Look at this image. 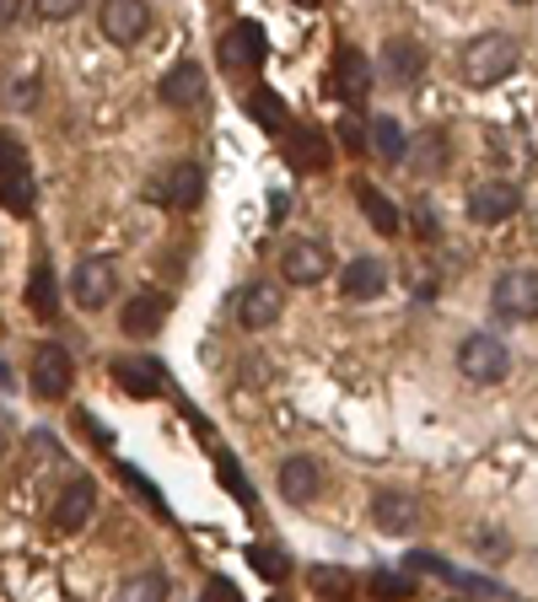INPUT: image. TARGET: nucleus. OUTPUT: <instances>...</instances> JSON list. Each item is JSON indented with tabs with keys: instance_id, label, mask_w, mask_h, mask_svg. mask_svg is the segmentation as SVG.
<instances>
[{
	"instance_id": "32",
	"label": "nucleus",
	"mask_w": 538,
	"mask_h": 602,
	"mask_svg": "<svg viewBox=\"0 0 538 602\" xmlns=\"http://www.w3.org/2000/svg\"><path fill=\"white\" fill-rule=\"evenodd\" d=\"M372 587H377V592H383L388 602L414 598V581H399V576H372Z\"/></svg>"
},
{
	"instance_id": "2",
	"label": "nucleus",
	"mask_w": 538,
	"mask_h": 602,
	"mask_svg": "<svg viewBox=\"0 0 538 602\" xmlns=\"http://www.w3.org/2000/svg\"><path fill=\"white\" fill-rule=\"evenodd\" d=\"M204 189V173L195 162H167V167H156L151 178H145V204H156V210H189V204L200 200Z\"/></svg>"
},
{
	"instance_id": "12",
	"label": "nucleus",
	"mask_w": 538,
	"mask_h": 602,
	"mask_svg": "<svg viewBox=\"0 0 538 602\" xmlns=\"http://www.w3.org/2000/svg\"><path fill=\"white\" fill-rule=\"evenodd\" d=\"M329 269H335V253H329L324 243H313V237H296V243H285V253H280V274H285L291 285H318Z\"/></svg>"
},
{
	"instance_id": "38",
	"label": "nucleus",
	"mask_w": 538,
	"mask_h": 602,
	"mask_svg": "<svg viewBox=\"0 0 538 602\" xmlns=\"http://www.w3.org/2000/svg\"><path fill=\"white\" fill-rule=\"evenodd\" d=\"M5 447H11V420L0 414V458H5Z\"/></svg>"
},
{
	"instance_id": "37",
	"label": "nucleus",
	"mask_w": 538,
	"mask_h": 602,
	"mask_svg": "<svg viewBox=\"0 0 538 602\" xmlns=\"http://www.w3.org/2000/svg\"><path fill=\"white\" fill-rule=\"evenodd\" d=\"M16 22H22V5H0V33L16 27Z\"/></svg>"
},
{
	"instance_id": "18",
	"label": "nucleus",
	"mask_w": 538,
	"mask_h": 602,
	"mask_svg": "<svg viewBox=\"0 0 538 602\" xmlns=\"http://www.w3.org/2000/svg\"><path fill=\"white\" fill-rule=\"evenodd\" d=\"M221 60H226V70H259L265 66V33L254 22H237L221 38Z\"/></svg>"
},
{
	"instance_id": "14",
	"label": "nucleus",
	"mask_w": 538,
	"mask_h": 602,
	"mask_svg": "<svg viewBox=\"0 0 538 602\" xmlns=\"http://www.w3.org/2000/svg\"><path fill=\"white\" fill-rule=\"evenodd\" d=\"M280 285L274 280H254L243 296H237V323L248 329V334H265L269 323H280Z\"/></svg>"
},
{
	"instance_id": "22",
	"label": "nucleus",
	"mask_w": 538,
	"mask_h": 602,
	"mask_svg": "<svg viewBox=\"0 0 538 602\" xmlns=\"http://www.w3.org/2000/svg\"><path fill=\"white\" fill-rule=\"evenodd\" d=\"M114 377L125 382L130 399H156L162 393V366H151L145 355H119L114 361Z\"/></svg>"
},
{
	"instance_id": "31",
	"label": "nucleus",
	"mask_w": 538,
	"mask_h": 602,
	"mask_svg": "<svg viewBox=\"0 0 538 602\" xmlns=\"http://www.w3.org/2000/svg\"><path fill=\"white\" fill-rule=\"evenodd\" d=\"M221 484H226V489H232V495H243V500H248V506H254V489H248V479H243V473H237V463H232V458H221Z\"/></svg>"
},
{
	"instance_id": "9",
	"label": "nucleus",
	"mask_w": 538,
	"mask_h": 602,
	"mask_svg": "<svg viewBox=\"0 0 538 602\" xmlns=\"http://www.w3.org/2000/svg\"><path fill=\"white\" fill-rule=\"evenodd\" d=\"M97 27H103L108 44L134 49L151 33V5H140V0H108V5H97Z\"/></svg>"
},
{
	"instance_id": "26",
	"label": "nucleus",
	"mask_w": 538,
	"mask_h": 602,
	"mask_svg": "<svg viewBox=\"0 0 538 602\" xmlns=\"http://www.w3.org/2000/svg\"><path fill=\"white\" fill-rule=\"evenodd\" d=\"M372 151L383 156V162H394L399 167L404 162V125L394 119V114H383V119H372Z\"/></svg>"
},
{
	"instance_id": "6",
	"label": "nucleus",
	"mask_w": 538,
	"mask_h": 602,
	"mask_svg": "<svg viewBox=\"0 0 538 602\" xmlns=\"http://www.w3.org/2000/svg\"><path fill=\"white\" fill-rule=\"evenodd\" d=\"M114 264L103 259V253H86L81 264L70 269V296H75V307L81 312H103L108 307V296H114Z\"/></svg>"
},
{
	"instance_id": "15",
	"label": "nucleus",
	"mask_w": 538,
	"mask_h": 602,
	"mask_svg": "<svg viewBox=\"0 0 538 602\" xmlns=\"http://www.w3.org/2000/svg\"><path fill=\"white\" fill-rule=\"evenodd\" d=\"M274 484H280V495H285L291 506H313L318 489H324V469H318L313 458H285V463L274 469Z\"/></svg>"
},
{
	"instance_id": "39",
	"label": "nucleus",
	"mask_w": 538,
	"mask_h": 602,
	"mask_svg": "<svg viewBox=\"0 0 538 602\" xmlns=\"http://www.w3.org/2000/svg\"><path fill=\"white\" fill-rule=\"evenodd\" d=\"M274 602H285V598H274Z\"/></svg>"
},
{
	"instance_id": "7",
	"label": "nucleus",
	"mask_w": 538,
	"mask_h": 602,
	"mask_svg": "<svg viewBox=\"0 0 538 602\" xmlns=\"http://www.w3.org/2000/svg\"><path fill=\"white\" fill-rule=\"evenodd\" d=\"M70 382H75L70 350L60 339H44V344L33 350V388H38V399H66Z\"/></svg>"
},
{
	"instance_id": "1",
	"label": "nucleus",
	"mask_w": 538,
	"mask_h": 602,
	"mask_svg": "<svg viewBox=\"0 0 538 602\" xmlns=\"http://www.w3.org/2000/svg\"><path fill=\"white\" fill-rule=\"evenodd\" d=\"M523 60V49H517V38L512 33H479L464 44V55H458V70H464V86L473 92H490V86H501L512 70Z\"/></svg>"
},
{
	"instance_id": "33",
	"label": "nucleus",
	"mask_w": 538,
	"mask_h": 602,
	"mask_svg": "<svg viewBox=\"0 0 538 602\" xmlns=\"http://www.w3.org/2000/svg\"><path fill=\"white\" fill-rule=\"evenodd\" d=\"M38 16H49V22H70V16H75V0H49V5H38Z\"/></svg>"
},
{
	"instance_id": "3",
	"label": "nucleus",
	"mask_w": 538,
	"mask_h": 602,
	"mask_svg": "<svg viewBox=\"0 0 538 602\" xmlns=\"http://www.w3.org/2000/svg\"><path fill=\"white\" fill-rule=\"evenodd\" d=\"M458 371L479 382V388H495V382H506V371H512V350H506V339L495 334H469L458 344Z\"/></svg>"
},
{
	"instance_id": "35",
	"label": "nucleus",
	"mask_w": 538,
	"mask_h": 602,
	"mask_svg": "<svg viewBox=\"0 0 538 602\" xmlns=\"http://www.w3.org/2000/svg\"><path fill=\"white\" fill-rule=\"evenodd\" d=\"M414 210V226L425 232V237H436V215H431V204H409Z\"/></svg>"
},
{
	"instance_id": "13",
	"label": "nucleus",
	"mask_w": 538,
	"mask_h": 602,
	"mask_svg": "<svg viewBox=\"0 0 538 602\" xmlns=\"http://www.w3.org/2000/svg\"><path fill=\"white\" fill-rule=\"evenodd\" d=\"M92 511H97V484H92L86 473L66 479V489L55 495V528H60V533H81V528L92 522Z\"/></svg>"
},
{
	"instance_id": "11",
	"label": "nucleus",
	"mask_w": 538,
	"mask_h": 602,
	"mask_svg": "<svg viewBox=\"0 0 538 602\" xmlns=\"http://www.w3.org/2000/svg\"><path fill=\"white\" fill-rule=\"evenodd\" d=\"M404 162H409V173L414 178H442L447 167H453V134L447 130H420L404 140Z\"/></svg>"
},
{
	"instance_id": "19",
	"label": "nucleus",
	"mask_w": 538,
	"mask_h": 602,
	"mask_svg": "<svg viewBox=\"0 0 538 602\" xmlns=\"http://www.w3.org/2000/svg\"><path fill=\"white\" fill-rule=\"evenodd\" d=\"M285 156H291L296 173H324L329 167V140H324V130L296 125V130H285Z\"/></svg>"
},
{
	"instance_id": "20",
	"label": "nucleus",
	"mask_w": 538,
	"mask_h": 602,
	"mask_svg": "<svg viewBox=\"0 0 538 602\" xmlns=\"http://www.w3.org/2000/svg\"><path fill=\"white\" fill-rule=\"evenodd\" d=\"M335 92L344 103H355V97L372 92V60H366L361 49H350V44L335 55Z\"/></svg>"
},
{
	"instance_id": "4",
	"label": "nucleus",
	"mask_w": 538,
	"mask_h": 602,
	"mask_svg": "<svg viewBox=\"0 0 538 602\" xmlns=\"http://www.w3.org/2000/svg\"><path fill=\"white\" fill-rule=\"evenodd\" d=\"M490 307L495 318L506 323H534L538 318V269H506L490 291Z\"/></svg>"
},
{
	"instance_id": "17",
	"label": "nucleus",
	"mask_w": 538,
	"mask_h": 602,
	"mask_svg": "<svg viewBox=\"0 0 538 602\" xmlns=\"http://www.w3.org/2000/svg\"><path fill=\"white\" fill-rule=\"evenodd\" d=\"M383 291H388L383 259H350V264L339 269V296L344 302H377Z\"/></svg>"
},
{
	"instance_id": "23",
	"label": "nucleus",
	"mask_w": 538,
	"mask_h": 602,
	"mask_svg": "<svg viewBox=\"0 0 538 602\" xmlns=\"http://www.w3.org/2000/svg\"><path fill=\"white\" fill-rule=\"evenodd\" d=\"M200 92H204V70L195 60H178V66L162 75V103H173V108L200 103Z\"/></svg>"
},
{
	"instance_id": "27",
	"label": "nucleus",
	"mask_w": 538,
	"mask_h": 602,
	"mask_svg": "<svg viewBox=\"0 0 538 602\" xmlns=\"http://www.w3.org/2000/svg\"><path fill=\"white\" fill-rule=\"evenodd\" d=\"M307 581H313V592H324V598H335V602L355 598V587H361V581H355V576H350L344 565H318V570H313Z\"/></svg>"
},
{
	"instance_id": "29",
	"label": "nucleus",
	"mask_w": 538,
	"mask_h": 602,
	"mask_svg": "<svg viewBox=\"0 0 538 602\" xmlns=\"http://www.w3.org/2000/svg\"><path fill=\"white\" fill-rule=\"evenodd\" d=\"M248 565L265 576V581H285L291 576V559L280 554V548H269V543H259V548H248Z\"/></svg>"
},
{
	"instance_id": "25",
	"label": "nucleus",
	"mask_w": 538,
	"mask_h": 602,
	"mask_svg": "<svg viewBox=\"0 0 538 602\" xmlns=\"http://www.w3.org/2000/svg\"><path fill=\"white\" fill-rule=\"evenodd\" d=\"M167 592H173L167 570H134L130 581L119 587V602H167Z\"/></svg>"
},
{
	"instance_id": "36",
	"label": "nucleus",
	"mask_w": 538,
	"mask_h": 602,
	"mask_svg": "<svg viewBox=\"0 0 538 602\" xmlns=\"http://www.w3.org/2000/svg\"><path fill=\"white\" fill-rule=\"evenodd\" d=\"M204 602H237V587H232V581H210Z\"/></svg>"
},
{
	"instance_id": "5",
	"label": "nucleus",
	"mask_w": 538,
	"mask_h": 602,
	"mask_svg": "<svg viewBox=\"0 0 538 602\" xmlns=\"http://www.w3.org/2000/svg\"><path fill=\"white\" fill-rule=\"evenodd\" d=\"M0 204L11 215L33 210V167H27V151L11 134H0Z\"/></svg>"
},
{
	"instance_id": "30",
	"label": "nucleus",
	"mask_w": 538,
	"mask_h": 602,
	"mask_svg": "<svg viewBox=\"0 0 538 602\" xmlns=\"http://www.w3.org/2000/svg\"><path fill=\"white\" fill-rule=\"evenodd\" d=\"M33 312L55 318V274L49 269H33Z\"/></svg>"
},
{
	"instance_id": "8",
	"label": "nucleus",
	"mask_w": 538,
	"mask_h": 602,
	"mask_svg": "<svg viewBox=\"0 0 538 602\" xmlns=\"http://www.w3.org/2000/svg\"><path fill=\"white\" fill-rule=\"evenodd\" d=\"M372 75H383L388 86H414L420 75H425V44L414 38V33H394L388 44H383V60Z\"/></svg>"
},
{
	"instance_id": "16",
	"label": "nucleus",
	"mask_w": 538,
	"mask_h": 602,
	"mask_svg": "<svg viewBox=\"0 0 538 602\" xmlns=\"http://www.w3.org/2000/svg\"><path fill=\"white\" fill-rule=\"evenodd\" d=\"M162 323H167V296L162 291H134L125 302V312H119V329L130 339H151Z\"/></svg>"
},
{
	"instance_id": "10",
	"label": "nucleus",
	"mask_w": 538,
	"mask_h": 602,
	"mask_svg": "<svg viewBox=\"0 0 538 602\" xmlns=\"http://www.w3.org/2000/svg\"><path fill=\"white\" fill-rule=\"evenodd\" d=\"M517 210H523V189H517L512 178H484V184L469 189V215L479 226H501V221H512Z\"/></svg>"
},
{
	"instance_id": "24",
	"label": "nucleus",
	"mask_w": 538,
	"mask_h": 602,
	"mask_svg": "<svg viewBox=\"0 0 538 602\" xmlns=\"http://www.w3.org/2000/svg\"><path fill=\"white\" fill-rule=\"evenodd\" d=\"M355 200H361L366 221H372V226H377L383 237H399V204L388 200L383 189H366V184H361V189H355Z\"/></svg>"
},
{
	"instance_id": "21",
	"label": "nucleus",
	"mask_w": 538,
	"mask_h": 602,
	"mask_svg": "<svg viewBox=\"0 0 538 602\" xmlns=\"http://www.w3.org/2000/svg\"><path fill=\"white\" fill-rule=\"evenodd\" d=\"M372 517H377V528H383V533L404 538L414 522H420V506H414L404 489H383V495L372 500Z\"/></svg>"
},
{
	"instance_id": "34",
	"label": "nucleus",
	"mask_w": 538,
	"mask_h": 602,
	"mask_svg": "<svg viewBox=\"0 0 538 602\" xmlns=\"http://www.w3.org/2000/svg\"><path fill=\"white\" fill-rule=\"evenodd\" d=\"M339 140H344L350 151H361V145H366V134H361V119H339Z\"/></svg>"
},
{
	"instance_id": "28",
	"label": "nucleus",
	"mask_w": 538,
	"mask_h": 602,
	"mask_svg": "<svg viewBox=\"0 0 538 602\" xmlns=\"http://www.w3.org/2000/svg\"><path fill=\"white\" fill-rule=\"evenodd\" d=\"M248 114H254V119H259V130H269V134H280V130H285V103H280L274 92H254Z\"/></svg>"
}]
</instances>
